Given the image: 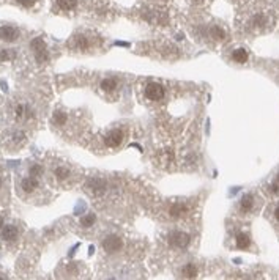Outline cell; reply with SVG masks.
<instances>
[{
	"label": "cell",
	"instance_id": "cell-25",
	"mask_svg": "<svg viewBox=\"0 0 279 280\" xmlns=\"http://www.w3.org/2000/svg\"><path fill=\"white\" fill-rule=\"evenodd\" d=\"M11 57H13V54H10L8 50H2V52H0V62H6V60H10Z\"/></svg>",
	"mask_w": 279,
	"mask_h": 280
},
{
	"label": "cell",
	"instance_id": "cell-10",
	"mask_svg": "<svg viewBox=\"0 0 279 280\" xmlns=\"http://www.w3.org/2000/svg\"><path fill=\"white\" fill-rule=\"evenodd\" d=\"M21 187H23L24 192L30 194L36 187H38V180H36L35 176H32V175L27 176V178H24L23 181H21Z\"/></svg>",
	"mask_w": 279,
	"mask_h": 280
},
{
	"label": "cell",
	"instance_id": "cell-22",
	"mask_svg": "<svg viewBox=\"0 0 279 280\" xmlns=\"http://www.w3.org/2000/svg\"><path fill=\"white\" fill-rule=\"evenodd\" d=\"M30 175L35 176V178H38V176L43 175V167H41L40 164H33V165L30 167Z\"/></svg>",
	"mask_w": 279,
	"mask_h": 280
},
{
	"label": "cell",
	"instance_id": "cell-29",
	"mask_svg": "<svg viewBox=\"0 0 279 280\" xmlns=\"http://www.w3.org/2000/svg\"><path fill=\"white\" fill-rule=\"evenodd\" d=\"M0 186H2V180H0Z\"/></svg>",
	"mask_w": 279,
	"mask_h": 280
},
{
	"label": "cell",
	"instance_id": "cell-2",
	"mask_svg": "<svg viewBox=\"0 0 279 280\" xmlns=\"http://www.w3.org/2000/svg\"><path fill=\"white\" fill-rule=\"evenodd\" d=\"M30 47L33 50V54H35L36 62L45 63V62L49 60V54H48V50H46V44H45V41H43L41 38H35L30 43Z\"/></svg>",
	"mask_w": 279,
	"mask_h": 280
},
{
	"label": "cell",
	"instance_id": "cell-8",
	"mask_svg": "<svg viewBox=\"0 0 279 280\" xmlns=\"http://www.w3.org/2000/svg\"><path fill=\"white\" fill-rule=\"evenodd\" d=\"M188 214V206L185 203H174L169 210V216L172 219H180Z\"/></svg>",
	"mask_w": 279,
	"mask_h": 280
},
{
	"label": "cell",
	"instance_id": "cell-12",
	"mask_svg": "<svg viewBox=\"0 0 279 280\" xmlns=\"http://www.w3.org/2000/svg\"><path fill=\"white\" fill-rule=\"evenodd\" d=\"M253 206H254V197L251 194H246L241 197V200H240V210L243 211V212H249L253 210Z\"/></svg>",
	"mask_w": 279,
	"mask_h": 280
},
{
	"label": "cell",
	"instance_id": "cell-4",
	"mask_svg": "<svg viewBox=\"0 0 279 280\" xmlns=\"http://www.w3.org/2000/svg\"><path fill=\"white\" fill-rule=\"evenodd\" d=\"M145 96L147 99H150L153 102H158L164 98V87L161 84H156V82H152L145 87Z\"/></svg>",
	"mask_w": 279,
	"mask_h": 280
},
{
	"label": "cell",
	"instance_id": "cell-28",
	"mask_svg": "<svg viewBox=\"0 0 279 280\" xmlns=\"http://www.w3.org/2000/svg\"><path fill=\"white\" fill-rule=\"evenodd\" d=\"M194 2H196V3H202V2H203V0H194Z\"/></svg>",
	"mask_w": 279,
	"mask_h": 280
},
{
	"label": "cell",
	"instance_id": "cell-17",
	"mask_svg": "<svg viewBox=\"0 0 279 280\" xmlns=\"http://www.w3.org/2000/svg\"><path fill=\"white\" fill-rule=\"evenodd\" d=\"M57 5L60 6L62 10L70 11V10H73V8H76L77 0H57Z\"/></svg>",
	"mask_w": 279,
	"mask_h": 280
},
{
	"label": "cell",
	"instance_id": "cell-7",
	"mask_svg": "<svg viewBox=\"0 0 279 280\" xmlns=\"http://www.w3.org/2000/svg\"><path fill=\"white\" fill-rule=\"evenodd\" d=\"M87 189H89L93 195H102L106 192V184L102 180L93 178V180L89 181V184H87Z\"/></svg>",
	"mask_w": 279,
	"mask_h": 280
},
{
	"label": "cell",
	"instance_id": "cell-1",
	"mask_svg": "<svg viewBox=\"0 0 279 280\" xmlns=\"http://www.w3.org/2000/svg\"><path fill=\"white\" fill-rule=\"evenodd\" d=\"M102 249L106 250L107 254H117L123 249V239L117 234H109L104 239H102Z\"/></svg>",
	"mask_w": 279,
	"mask_h": 280
},
{
	"label": "cell",
	"instance_id": "cell-23",
	"mask_svg": "<svg viewBox=\"0 0 279 280\" xmlns=\"http://www.w3.org/2000/svg\"><path fill=\"white\" fill-rule=\"evenodd\" d=\"M25 115H28L27 107H25L24 104H19V106L16 107V117H18V118H24Z\"/></svg>",
	"mask_w": 279,
	"mask_h": 280
},
{
	"label": "cell",
	"instance_id": "cell-5",
	"mask_svg": "<svg viewBox=\"0 0 279 280\" xmlns=\"http://www.w3.org/2000/svg\"><path fill=\"white\" fill-rule=\"evenodd\" d=\"M125 139V134L122 129H112L104 136V143L107 148H119Z\"/></svg>",
	"mask_w": 279,
	"mask_h": 280
},
{
	"label": "cell",
	"instance_id": "cell-30",
	"mask_svg": "<svg viewBox=\"0 0 279 280\" xmlns=\"http://www.w3.org/2000/svg\"><path fill=\"white\" fill-rule=\"evenodd\" d=\"M278 183H279V175H278Z\"/></svg>",
	"mask_w": 279,
	"mask_h": 280
},
{
	"label": "cell",
	"instance_id": "cell-27",
	"mask_svg": "<svg viewBox=\"0 0 279 280\" xmlns=\"http://www.w3.org/2000/svg\"><path fill=\"white\" fill-rule=\"evenodd\" d=\"M2 228H3V219L0 217V230H2Z\"/></svg>",
	"mask_w": 279,
	"mask_h": 280
},
{
	"label": "cell",
	"instance_id": "cell-11",
	"mask_svg": "<svg viewBox=\"0 0 279 280\" xmlns=\"http://www.w3.org/2000/svg\"><path fill=\"white\" fill-rule=\"evenodd\" d=\"M235 244H237L238 249L245 250L251 246V238H249V234L246 233H238L237 236H235Z\"/></svg>",
	"mask_w": 279,
	"mask_h": 280
},
{
	"label": "cell",
	"instance_id": "cell-13",
	"mask_svg": "<svg viewBox=\"0 0 279 280\" xmlns=\"http://www.w3.org/2000/svg\"><path fill=\"white\" fill-rule=\"evenodd\" d=\"M181 277L185 279H196L197 277V266L193 263H188L181 268Z\"/></svg>",
	"mask_w": 279,
	"mask_h": 280
},
{
	"label": "cell",
	"instance_id": "cell-24",
	"mask_svg": "<svg viewBox=\"0 0 279 280\" xmlns=\"http://www.w3.org/2000/svg\"><path fill=\"white\" fill-rule=\"evenodd\" d=\"M16 2H18L19 5L25 6V8H30V6H33V5H35L36 0H16Z\"/></svg>",
	"mask_w": 279,
	"mask_h": 280
},
{
	"label": "cell",
	"instance_id": "cell-26",
	"mask_svg": "<svg viewBox=\"0 0 279 280\" xmlns=\"http://www.w3.org/2000/svg\"><path fill=\"white\" fill-rule=\"evenodd\" d=\"M275 217H276V220L279 222V206H278V208L275 210Z\"/></svg>",
	"mask_w": 279,
	"mask_h": 280
},
{
	"label": "cell",
	"instance_id": "cell-16",
	"mask_svg": "<svg viewBox=\"0 0 279 280\" xmlns=\"http://www.w3.org/2000/svg\"><path fill=\"white\" fill-rule=\"evenodd\" d=\"M101 88H102L104 92L111 93V92H114L115 88H117V80H115L114 77H106V79L101 82Z\"/></svg>",
	"mask_w": 279,
	"mask_h": 280
},
{
	"label": "cell",
	"instance_id": "cell-15",
	"mask_svg": "<svg viewBox=\"0 0 279 280\" xmlns=\"http://www.w3.org/2000/svg\"><path fill=\"white\" fill-rule=\"evenodd\" d=\"M90 46V43H89V38L84 35H77L76 38H75V47L76 49H80V50H85V49H89Z\"/></svg>",
	"mask_w": 279,
	"mask_h": 280
},
{
	"label": "cell",
	"instance_id": "cell-20",
	"mask_svg": "<svg viewBox=\"0 0 279 280\" xmlns=\"http://www.w3.org/2000/svg\"><path fill=\"white\" fill-rule=\"evenodd\" d=\"M68 120V117L65 112H62V110H57V112L54 114V123L58 124V126H62V124H65Z\"/></svg>",
	"mask_w": 279,
	"mask_h": 280
},
{
	"label": "cell",
	"instance_id": "cell-19",
	"mask_svg": "<svg viewBox=\"0 0 279 280\" xmlns=\"http://www.w3.org/2000/svg\"><path fill=\"white\" fill-rule=\"evenodd\" d=\"M54 173H55V178H57V180H60V181L67 180L68 176H70V170H68L67 167H57Z\"/></svg>",
	"mask_w": 279,
	"mask_h": 280
},
{
	"label": "cell",
	"instance_id": "cell-3",
	"mask_svg": "<svg viewBox=\"0 0 279 280\" xmlns=\"http://www.w3.org/2000/svg\"><path fill=\"white\" fill-rule=\"evenodd\" d=\"M191 241V236L188 233H183V232H174L169 234V244L175 249H185L188 247Z\"/></svg>",
	"mask_w": 279,
	"mask_h": 280
},
{
	"label": "cell",
	"instance_id": "cell-21",
	"mask_svg": "<svg viewBox=\"0 0 279 280\" xmlns=\"http://www.w3.org/2000/svg\"><path fill=\"white\" fill-rule=\"evenodd\" d=\"M95 220H97V216H95L93 212H90V214H87L85 217H82V220H80V225L89 228V227H92L95 224Z\"/></svg>",
	"mask_w": 279,
	"mask_h": 280
},
{
	"label": "cell",
	"instance_id": "cell-14",
	"mask_svg": "<svg viewBox=\"0 0 279 280\" xmlns=\"http://www.w3.org/2000/svg\"><path fill=\"white\" fill-rule=\"evenodd\" d=\"M232 60L235 63H240V65H243L248 62V52H246V49H235L233 52H232Z\"/></svg>",
	"mask_w": 279,
	"mask_h": 280
},
{
	"label": "cell",
	"instance_id": "cell-9",
	"mask_svg": "<svg viewBox=\"0 0 279 280\" xmlns=\"http://www.w3.org/2000/svg\"><path fill=\"white\" fill-rule=\"evenodd\" d=\"M0 234H2V239L3 241H14L18 238V228L14 225H5L2 230H0Z\"/></svg>",
	"mask_w": 279,
	"mask_h": 280
},
{
	"label": "cell",
	"instance_id": "cell-18",
	"mask_svg": "<svg viewBox=\"0 0 279 280\" xmlns=\"http://www.w3.org/2000/svg\"><path fill=\"white\" fill-rule=\"evenodd\" d=\"M210 35H211L215 40H218V41H223V40L226 38V32L223 30L221 27H218V25H213V27L210 28Z\"/></svg>",
	"mask_w": 279,
	"mask_h": 280
},
{
	"label": "cell",
	"instance_id": "cell-6",
	"mask_svg": "<svg viewBox=\"0 0 279 280\" xmlns=\"http://www.w3.org/2000/svg\"><path fill=\"white\" fill-rule=\"evenodd\" d=\"M19 38V30L13 25H3L0 27V40L5 43H14Z\"/></svg>",
	"mask_w": 279,
	"mask_h": 280
}]
</instances>
